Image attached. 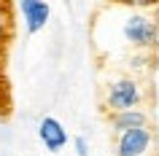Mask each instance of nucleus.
<instances>
[{"instance_id":"39448f33","label":"nucleus","mask_w":159,"mask_h":156,"mask_svg":"<svg viewBox=\"0 0 159 156\" xmlns=\"http://www.w3.org/2000/svg\"><path fill=\"white\" fill-rule=\"evenodd\" d=\"M19 11H22V19H25V30L30 35L41 33L51 19V6L46 0H19Z\"/></svg>"},{"instance_id":"423d86ee","label":"nucleus","mask_w":159,"mask_h":156,"mask_svg":"<svg viewBox=\"0 0 159 156\" xmlns=\"http://www.w3.org/2000/svg\"><path fill=\"white\" fill-rule=\"evenodd\" d=\"M138 127H151L148 110H143V108H129V110L111 113V129H113V135H121V132H127V129H138Z\"/></svg>"},{"instance_id":"6e6552de","label":"nucleus","mask_w":159,"mask_h":156,"mask_svg":"<svg viewBox=\"0 0 159 156\" xmlns=\"http://www.w3.org/2000/svg\"><path fill=\"white\" fill-rule=\"evenodd\" d=\"M148 62H151V51H138V54H132V57L127 59V65L132 67V70H138V73H143V70H148Z\"/></svg>"},{"instance_id":"7ed1b4c3","label":"nucleus","mask_w":159,"mask_h":156,"mask_svg":"<svg viewBox=\"0 0 159 156\" xmlns=\"http://www.w3.org/2000/svg\"><path fill=\"white\" fill-rule=\"evenodd\" d=\"M157 148V135L151 127H138V129H127L116 135V145L113 154L116 156H154Z\"/></svg>"},{"instance_id":"0eeeda50","label":"nucleus","mask_w":159,"mask_h":156,"mask_svg":"<svg viewBox=\"0 0 159 156\" xmlns=\"http://www.w3.org/2000/svg\"><path fill=\"white\" fill-rule=\"evenodd\" d=\"M11 11L8 8H0V51L6 49V43H8L11 38Z\"/></svg>"},{"instance_id":"f257e3e1","label":"nucleus","mask_w":159,"mask_h":156,"mask_svg":"<svg viewBox=\"0 0 159 156\" xmlns=\"http://www.w3.org/2000/svg\"><path fill=\"white\" fill-rule=\"evenodd\" d=\"M121 38L135 51H154L159 46V16L154 11H129L121 19Z\"/></svg>"},{"instance_id":"20e7f679","label":"nucleus","mask_w":159,"mask_h":156,"mask_svg":"<svg viewBox=\"0 0 159 156\" xmlns=\"http://www.w3.org/2000/svg\"><path fill=\"white\" fill-rule=\"evenodd\" d=\"M38 140H41V145L51 154H59L62 148L70 143V135H67L65 124L54 118V116H43L41 124H38Z\"/></svg>"},{"instance_id":"9b49d317","label":"nucleus","mask_w":159,"mask_h":156,"mask_svg":"<svg viewBox=\"0 0 159 156\" xmlns=\"http://www.w3.org/2000/svg\"><path fill=\"white\" fill-rule=\"evenodd\" d=\"M6 97V67H3V51H0V100Z\"/></svg>"},{"instance_id":"1a4fd4ad","label":"nucleus","mask_w":159,"mask_h":156,"mask_svg":"<svg viewBox=\"0 0 159 156\" xmlns=\"http://www.w3.org/2000/svg\"><path fill=\"white\" fill-rule=\"evenodd\" d=\"M119 6H127L132 11H154L159 8V0H116Z\"/></svg>"},{"instance_id":"f8f14e48","label":"nucleus","mask_w":159,"mask_h":156,"mask_svg":"<svg viewBox=\"0 0 159 156\" xmlns=\"http://www.w3.org/2000/svg\"><path fill=\"white\" fill-rule=\"evenodd\" d=\"M0 8H8V0H0Z\"/></svg>"},{"instance_id":"9d476101","label":"nucleus","mask_w":159,"mask_h":156,"mask_svg":"<svg viewBox=\"0 0 159 156\" xmlns=\"http://www.w3.org/2000/svg\"><path fill=\"white\" fill-rule=\"evenodd\" d=\"M73 148H75V156H89V140L84 135H75L73 137Z\"/></svg>"},{"instance_id":"f03ea898","label":"nucleus","mask_w":159,"mask_h":156,"mask_svg":"<svg viewBox=\"0 0 159 156\" xmlns=\"http://www.w3.org/2000/svg\"><path fill=\"white\" fill-rule=\"evenodd\" d=\"M146 97H148V91H146V83L140 81V75H119L108 81L102 105L108 113H119V110H129V108H143Z\"/></svg>"}]
</instances>
